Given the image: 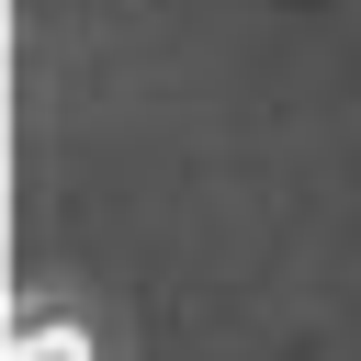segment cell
Instances as JSON below:
<instances>
[{
  "mask_svg": "<svg viewBox=\"0 0 361 361\" xmlns=\"http://www.w3.org/2000/svg\"><path fill=\"white\" fill-rule=\"evenodd\" d=\"M11 361H102V327H90V305H56V293H34V305H23V338H11Z\"/></svg>",
  "mask_w": 361,
  "mask_h": 361,
  "instance_id": "6da1fadb",
  "label": "cell"
}]
</instances>
